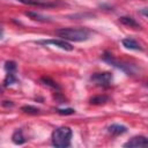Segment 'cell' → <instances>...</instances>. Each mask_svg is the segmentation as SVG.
<instances>
[{
	"mask_svg": "<svg viewBox=\"0 0 148 148\" xmlns=\"http://www.w3.org/2000/svg\"><path fill=\"white\" fill-rule=\"evenodd\" d=\"M56 35L65 40L83 42L90 36V30L86 28H61L56 31Z\"/></svg>",
	"mask_w": 148,
	"mask_h": 148,
	"instance_id": "6da1fadb",
	"label": "cell"
},
{
	"mask_svg": "<svg viewBox=\"0 0 148 148\" xmlns=\"http://www.w3.org/2000/svg\"><path fill=\"white\" fill-rule=\"evenodd\" d=\"M72 130L67 126H61L56 128L52 132V145L57 148H66L71 146V140H72Z\"/></svg>",
	"mask_w": 148,
	"mask_h": 148,
	"instance_id": "7a4b0ae2",
	"label": "cell"
},
{
	"mask_svg": "<svg viewBox=\"0 0 148 148\" xmlns=\"http://www.w3.org/2000/svg\"><path fill=\"white\" fill-rule=\"evenodd\" d=\"M103 60H105L106 62L111 64L112 66H114V67H117V68L121 69L123 72L127 73L128 75H130V74H134V73H135V68H134L132 65H130V64H126V62H123V61H119V60L114 59V58H113V56H112V54H110V53H108V52H105V53L103 54Z\"/></svg>",
	"mask_w": 148,
	"mask_h": 148,
	"instance_id": "3957f363",
	"label": "cell"
},
{
	"mask_svg": "<svg viewBox=\"0 0 148 148\" xmlns=\"http://www.w3.org/2000/svg\"><path fill=\"white\" fill-rule=\"evenodd\" d=\"M113 80V76L110 72H102V73H94L90 76V81L97 87H109Z\"/></svg>",
	"mask_w": 148,
	"mask_h": 148,
	"instance_id": "277c9868",
	"label": "cell"
},
{
	"mask_svg": "<svg viewBox=\"0 0 148 148\" xmlns=\"http://www.w3.org/2000/svg\"><path fill=\"white\" fill-rule=\"evenodd\" d=\"M124 147L130 148H148V138L143 135H135L124 143Z\"/></svg>",
	"mask_w": 148,
	"mask_h": 148,
	"instance_id": "5b68a950",
	"label": "cell"
},
{
	"mask_svg": "<svg viewBox=\"0 0 148 148\" xmlns=\"http://www.w3.org/2000/svg\"><path fill=\"white\" fill-rule=\"evenodd\" d=\"M38 44H44V45H53V46H57L61 50H65V51H72L73 50V46L65 39H45V40H38L37 42Z\"/></svg>",
	"mask_w": 148,
	"mask_h": 148,
	"instance_id": "8992f818",
	"label": "cell"
},
{
	"mask_svg": "<svg viewBox=\"0 0 148 148\" xmlns=\"http://www.w3.org/2000/svg\"><path fill=\"white\" fill-rule=\"evenodd\" d=\"M121 44L128 49V50H134V51H142V46L132 37H126L121 39Z\"/></svg>",
	"mask_w": 148,
	"mask_h": 148,
	"instance_id": "52a82bcc",
	"label": "cell"
},
{
	"mask_svg": "<svg viewBox=\"0 0 148 148\" xmlns=\"http://www.w3.org/2000/svg\"><path fill=\"white\" fill-rule=\"evenodd\" d=\"M108 132L111 135H121L127 132V127L120 124H112L108 127Z\"/></svg>",
	"mask_w": 148,
	"mask_h": 148,
	"instance_id": "ba28073f",
	"label": "cell"
},
{
	"mask_svg": "<svg viewBox=\"0 0 148 148\" xmlns=\"http://www.w3.org/2000/svg\"><path fill=\"white\" fill-rule=\"evenodd\" d=\"M119 22L126 27H130V28H133V29H140V24L133 18V17H130V16H121L119 17Z\"/></svg>",
	"mask_w": 148,
	"mask_h": 148,
	"instance_id": "9c48e42d",
	"label": "cell"
},
{
	"mask_svg": "<svg viewBox=\"0 0 148 148\" xmlns=\"http://www.w3.org/2000/svg\"><path fill=\"white\" fill-rule=\"evenodd\" d=\"M12 141H13L15 145H23V143H25L27 139H25V136L23 135V131H22V130H16V131L13 133V135H12Z\"/></svg>",
	"mask_w": 148,
	"mask_h": 148,
	"instance_id": "30bf717a",
	"label": "cell"
},
{
	"mask_svg": "<svg viewBox=\"0 0 148 148\" xmlns=\"http://www.w3.org/2000/svg\"><path fill=\"white\" fill-rule=\"evenodd\" d=\"M110 101V97L108 95H97L89 99V103L92 105H102Z\"/></svg>",
	"mask_w": 148,
	"mask_h": 148,
	"instance_id": "8fae6325",
	"label": "cell"
},
{
	"mask_svg": "<svg viewBox=\"0 0 148 148\" xmlns=\"http://www.w3.org/2000/svg\"><path fill=\"white\" fill-rule=\"evenodd\" d=\"M20 2H23L25 5H32V6H39V7H54L57 6L56 2H40L37 0H17Z\"/></svg>",
	"mask_w": 148,
	"mask_h": 148,
	"instance_id": "7c38bea8",
	"label": "cell"
},
{
	"mask_svg": "<svg viewBox=\"0 0 148 148\" xmlns=\"http://www.w3.org/2000/svg\"><path fill=\"white\" fill-rule=\"evenodd\" d=\"M40 81H42L45 86H47V87H50V88H52V89H56V90H59V89H60L59 84H58L56 81H53L51 77H49V76H43V77H40Z\"/></svg>",
	"mask_w": 148,
	"mask_h": 148,
	"instance_id": "4fadbf2b",
	"label": "cell"
},
{
	"mask_svg": "<svg viewBox=\"0 0 148 148\" xmlns=\"http://www.w3.org/2000/svg\"><path fill=\"white\" fill-rule=\"evenodd\" d=\"M25 15L29 16L30 18L32 20H36V21H40V22H46V21H50L46 16L39 14V13H35V12H25Z\"/></svg>",
	"mask_w": 148,
	"mask_h": 148,
	"instance_id": "5bb4252c",
	"label": "cell"
},
{
	"mask_svg": "<svg viewBox=\"0 0 148 148\" xmlns=\"http://www.w3.org/2000/svg\"><path fill=\"white\" fill-rule=\"evenodd\" d=\"M14 73L15 72H7V75H6L5 80H3V86L5 87H8L10 84H14L17 81V79H16V76H15Z\"/></svg>",
	"mask_w": 148,
	"mask_h": 148,
	"instance_id": "9a60e30c",
	"label": "cell"
},
{
	"mask_svg": "<svg viewBox=\"0 0 148 148\" xmlns=\"http://www.w3.org/2000/svg\"><path fill=\"white\" fill-rule=\"evenodd\" d=\"M21 110L24 112V113H28V114H38L40 112V110L36 106H32V105H23L21 108Z\"/></svg>",
	"mask_w": 148,
	"mask_h": 148,
	"instance_id": "2e32d148",
	"label": "cell"
},
{
	"mask_svg": "<svg viewBox=\"0 0 148 148\" xmlns=\"http://www.w3.org/2000/svg\"><path fill=\"white\" fill-rule=\"evenodd\" d=\"M16 62L15 61H6L5 62V68L7 72H15L16 71Z\"/></svg>",
	"mask_w": 148,
	"mask_h": 148,
	"instance_id": "e0dca14e",
	"label": "cell"
},
{
	"mask_svg": "<svg viewBox=\"0 0 148 148\" xmlns=\"http://www.w3.org/2000/svg\"><path fill=\"white\" fill-rule=\"evenodd\" d=\"M57 112L59 114H62V116H68V114L75 113V110L74 109H71V108H68V109H58Z\"/></svg>",
	"mask_w": 148,
	"mask_h": 148,
	"instance_id": "ac0fdd59",
	"label": "cell"
},
{
	"mask_svg": "<svg viewBox=\"0 0 148 148\" xmlns=\"http://www.w3.org/2000/svg\"><path fill=\"white\" fill-rule=\"evenodd\" d=\"M2 106H5V108H12V106H14V103L12 101H3L2 102Z\"/></svg>",
	"mask_w": 148,
	"mask_h": 148,
	"instance_id": "d6986e66",
	"label": "cell"
},
{
	"mask_svg": "<svg viewBox=\"0 0 148 148\" xmlns=\"http://www.w3.org/2000/svg\"><path fill=\"white\" fill-rule=\"evenodd\" d=\"M139 12H140V14H142L143 16L148 17V7H143V8L139 9Z\"/></svg>",
	"mask_w": 148,
	"mask_h": 148,
	"instance_id": "ffe728a7",
	"label": "cell"
},
{
	"mask_svg": "<svg viewBox=\"0 0 148 148\" xmlns=\"http://www.w3.org/2000/svg\"><path fill=\"white\" fill-rule=\"evenodd\" d=\"M147 86H148V82H147Z\"/></svg>",
	"mask_w": 148,
	"mask_h": 148,
	"instance_id": "44dd1931",
	"label": "cell"
}]
</instances>
